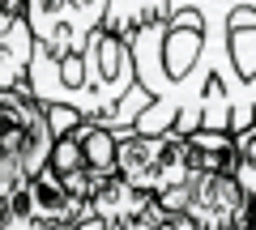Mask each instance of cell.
<instances>
[{
  "mask_svg": "<svg viewBox=\"0 0 256 230\" xmlns=\"http://www.w3.org/2000/svg\"><path fill=\"white\" fill-rule=\"evenodd\" d=\"M235 0H171L162 21L128 38L137 81L150 94V111L137 132H244L256 124L239 73L230 64L226 17Z\"/></svg>",
  "mask_w": 256,
  "mask_h": 230,
  "instance_id": "6da1fadb",
  "label": "cell"
},
{
  "mask_svg": "<svg viewBox=\"0 0 256 230\" xmlns=\"http://www.w3.org/2000/svg\"><path fill=\"white\" fill-rule=\"evenodd\" d=\"M30 94L43 107H68L82 120L107 124L116 137L137 132V120L150 111V94L137 81V60L124 34H98L86 43V51L52 55L34 47L30 60Z\"/></svg>",
  "mask_w": 256,
  "mask_h": 230,
  "instance_id": "7a4b0ae2",
  "label": "cell"
},
{
  "mask_svg": "<svg viewBox=\"0 0 256 230\" xmlns=\"http://www.w3.org/2000/svg\"><path fill=\"white\" fill-rule=\"evenodd\" d=\"M56 149L52 115L30 90H0V205L47 171Z\"/></svg>",
  "mask_w": 256,
  "mask_h": 230,
  "instance_id": "3957f363",
  "label": "cell"
},
{
  "mask_svg": "<svg viewBox=\"0 0 256 230\" xmlns=\"http://www.w3.org/2000/svg\"><path fill=\"white\" fill-rule=\"evenodd\" d=\"M47 166L56 171V179L77 201L90 205L111 179H120V137L107 124L82 120L77 128L56 137V149H52V162Z\"/></svg>",
  "mask_w": 256,
  "mask_h": 230,
  "instance_id": "277c9868",
  "label": "cell"
},
{
  "mask_svg": "<svg viewBox=\"0 0 256 230\" xmlns=\"http://www.w3.org/2000/svg\"><path fill=\"white\" fill-rule=\"evenodd\" d=\"M120 179L132 184L137 192L154 196V201L188 188V179H192L188 137H180V132H162V137L124 132L120 137Z\"/></svg>",
  "mask_w": 256,
  "mask_h": 230,
  "instance_id": "5b68a950",
  "label": "cell"
},
{
  "mask_svg": "<svg viewBox=\"0 0 256 230\" xmlns=\"http://www.w3.org/2000/svg\"><path fill=\"white\" fill-rule=\"evenodd\" d=\"M248 205L252 196L235 175H192L188 188L162 196L158 209L166 218H188L196 230H248Z\"/></svg>",
  "mask_w": 256,
  "mask_h": 230,
  "instance_id": "8992f818",
  "label": "cell"
},
{
  "mask_svg": "<svg viewBox=\"0 0 256 230\" xmlns=\"http://www.w3.org/2000/svg\"><path fill=\"white\" fill-rule=\"evenodd\" d=\"M111 0H26V21L34 30V43L52 55L86 51L98 30H107Z\"/></svg>",
  "mask_w": 256,
  "mask_h": 230,
  "instance_id": "52a82bcc",
  "label": "cell"
},
{
  "mask_svg": "<svg viewBox=\"0 0 256 230\" xmlns=\"http://www.w3.org/2000/svg\"><path fill=\"white\" fill-rule=\"evenodd\" d=\"M90 218V205L77 201L68 188L56 179V171H38L34 179L18 188L0 205V222H47V226H82Z\"/></svg>",
  "mask_w": 256,
  "mask_h": 230,
  "instance_id": "ba28073f",
  "label": "cell"
},
{
  "mask_svg": "<svg viewBox=\"0 0 256 230\" xmlns=\"http://www.w3.org/2000/svg\"><path fill=\"white\" fill-rule=\"evenodd\" d=\"M34 30L22 17L0 34V90H30V60H34Z\"/></svg>",
  "mask_w": 256,
  "mask_h": 230,
  "instance_id": "9c48e42d",
  "label": "cell"
},
{
  "mask_svg": "<svg viewBox=\"0 0 256 230\" xmlns=\"http://www.w3.org/2000/svg\"><path fill=\"white\" fill-rule=\"evenodd\" d=\"M154 209H158L154 196L137 192V188L124 184V179H111V184L90 201V218H102V222H141Z\"/></svg>",
  "mask_w": 256,
  "mask_h": 230,
  "instance_id": "30bf717a",
  "label": "cell"
},
{
  "mask_svg": "<svg viewBox=\"0 0 256 230\" xmlns=\"http://www.w3.org/2000/svg\"><path fill=\"white\" fill-rule=\"evenodd\" d=\"M188 166L192 175H235V132H192Z\"/></svg>",
  "mask_w": 256,
  "mask_h": 230,
  "instance_id": "8fae6325",
  "label": "cell"
},
{
  "mask_svg": "<svg viewBox=\"0 0 256 230\" xmlns=\"http://www.w3.org/2000/svg\"><path fill=\"white\" fill-rule=\"evenodd\" d=\"M166 9H171V0H111L107 30H111V34L132 38L137 30H146V26H154V21H162Z\"/></svg>",
  "mask_w": 256,
  "mask_h": 230,
  "instance_id": "7c38bea8",
  "label": "cell"
},
{
  "mask_svg": "<svg viewBox=\"0 0 256 230\" xmlns=\"http://www.w3.org/2000/svg\"><path fill=\"white\" fill-rule=\"evenodd\" d=\"M235 179L248 196H256V124L235 132Z\"/></svg>",
  "mask_w": 256,
  "mask_h": 230,
  "instance_id": "4fadbf2b",
  "label": "cell"
},
{
  "mask_svg": "<svg viewBox=\"0 0 256 230\" xmlns=\"http://www.w3.org/2000/svg\"><path fill=\"white\" fill-rule=\"evenodd\" d=\"M162 222H166V213L154 209L150 218H141V222H102V218H86L77 230H162Z\"/></svg>",
  "mask_w": 256,
  "mask_h": 230,
  "instance_id": "5bb4252c",
  "label": "cell"
},
{
  "mask_svg": "<svg viewBox=\"0 0 256 230\" xmlns=\"http://www.w3.org/2000/svg\"><path fill=\"white\" fill-rule=\"evenodd\" d=\"M47 115H52V132H56V137H64L68 128H77V124H82V115H77V111H68V107H47Z\"/></svg>",
  "mask_w": 256,
  "mask_h": 230,
  "instance_id": "9a60e30c",
  "label": "cell"
},
{
  "mask_svg": "<svg viewBox=\"0 0 256 230\" xmlns=\"http://www.w3.org/2000/svg\"><path fill=\"white\" fill-rule=\"evenodd\" d=\"M22 17H26V0H0V34L13 30Z\"/></svg>",
  "mask_w": 256,
  "mask_h": 230,
  "instance_id": "2e32d148",
  "label": "cell"
},
{
  "mask_svg": "<svg viewBox=\"0 0 256 230\" xmlns=\"http://www.w3.org/2000/svg\"><path fill=\"white\" fill-rule=\"evenodd\" d=\"M0 230H77V226H47V222H0Z\"/></svg>",
  "mask_w": 256,
  "mask_h": 230,
  "instance_id": "e0dca14e",
  "label": "cell"
},
{
  "mask_svg": "<svg viewBox=\"0 0 256 230\" xmlns=\"http://www.w3.org/2000/svg\"><path fill=\"white\" fill-rule=\"evenodd\" d=\"M162 230H196V226H192L188 218H166V222H162Z\"/></svg>",
  "mask_w": 256,
  "mask_h": 230,
  "instance_id": "ac0fdd59",
  "label": "cell"
},
{
  "mask_svg": "<svg viewBox=\"0 0 256 230\" xmlns=\"http://www.w3.org/2000/svg\"><path fill=\"white\" fill-rule=\"evenodd\" d=\"M248 230H256V196H252V205H248Z\"/></svg>",
  "mask_w": 256,
  "mask_h": 230,
  "instance_id": "d6986e66",
  "label": "cell"
}]
</instances>
